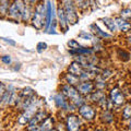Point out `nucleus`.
<instances>
[{"label":"nucleus","instance_id":"1","mask_svg":"<svg viewBox=\"0 0 131 131\" xmlns=\"http://www.w3.org/2000/svg\"><path fill=\"white\" fill-rule=\"evenodd\" d=\"M61 90H62V94L68 98V101L74 107H80V106L83 105L84 101L77 88H74L73 85H70V84H64L62 85Z\"/></svg>","mask_w":131,"mask_h":131},{"label":"nucleus","instance_id":"2","mask_svg":"<svg viewBox=\"0 0 131 131\" xmlns=\"http://www.w3.org/2000/svg\"><path fill=\"white\" fill-rule=\"evenodd\" d=\"M45 20H46V8L44 2H39L35 6V9L33 11L32 25L39 31L45 25Z\"/></svg>","mask_w":131,"mask_h":131},{"label":"nucleus","instance_id":"3","mask_svg":"<svg viewBox=\"0 0 131 131\" xmlns=\"http://www.w3.org/2000/svg\"><path fill=\"white\" fill-rule=\"evenodd\" d=\"M62 8L64 10V14L69 24H77L79 21V14L77 11V6L74 0H60Z\"/></svg>","mask_w":131,"mask_h":131},{"label":"nucleus","instance_id":"4","mask_svg":"<svg viewBox=\"0 0 131 131\" xmlns=\"http://www.w3.org/2000/svg\"><path fill=\"white\" fill-rule=\"evenodd\" d=\"M25 7V1L24 0H13L10 6L9 12H8V16L12 21L18 22L22 19V13Z\"/></svg>","mask_w":131,"mask_h":131},{"label":"nucleus","instance_id":"5","mask_svg":"<svg viewBox=\"0 0 131 131\" xmlns=\"http://www.w3.org/2000/svg\"><path fill=\"white\" fill-rule=\"evenodd\" d=\"M37 112H38V103H37V101H35V102H33L28 107H26L23 110V114L21 115V117H20L19 122L21 125L28 124L30 120L34 117V115Z\"/></svg>","mask_w":131,"mask_h":131},{"label":"nucleus","instance_id":"6","mask_svg":"<svg viewBox=\"0 0 131 131\" xmlns=\"http://www.w3.org/2000/svg\"><path fill=\"white\" fill-rule=\"evenodd\" d=\"M79 114L81 115V117H83L86 120H93L96 116V112L92 106H90L88 104H83L79 107Z\"/></svg>","mask_w":131,"mask_h":131},{"label":"nucleus","instance_id":"7","mask_svg":"<svg viewBox=\"0 0 131 131\" xmlns=\"http://www.w3.org/2000/svg\"><path fill=\"white\" fill-rule=\"evenodd\" d=\"M109 97H110L112 103L114 105H116V106H120V105H122L125 103V96L118 88H114L112 91H110Z\"/></svg>","mask_w":131,"mask_h":131},{"label":"nucleus","instance_id":"8","mask_svg":"<svg viewBox=\"0 0 131 131\" xmlns=\"http://www.w3.org/2000/svg\"><path fill=\"white\" fill-rule=\"evenodd\" d=\"M77 89L80 92L81 95H86V94H92L94 92L95 84L92 81H83V82H80Z\"/></svg>","mask_w":131,"mask_h":131},{"label":"nucleus","instance_id":"9","mask_svg":"<svg viewBox=\"0 0 131 131\" xmlns=\"http://www.w3.org/2000/svg\"><path fill=\"white\" fill-rule=\"evenodd\" d=\"M80 119L75 115H69L66 120V126H67L68 131H79L80 129Z\"/></svg>","mask_w":131,"mask_h":131},{"label":"nucleus","instance_id":"10","mask_svg":"<svg viewBox=\"0 0 131 131\" xmlns=\"http://www.w3.org/2000/svg\"><path fill=\"white\" fill-rule=\"evenodd\" d=\"M57 16H58V21H59V25H60V28L62 32H67L68 31V21H67V18H66V14H64V10L62 8V5H61V2L59 3V7L58 9H57Z\"/></svg>","mask_w":131,"mask_h":131},{"label":"nucleus","instance_id":"11","mask_svg":"<svg viewBox=\"0 0 131 131\" xmlns=\"http://www.w3.org/2000/svg\"><path fill=\"white\" fill-rule=\"evenodd\" d=\"M55 101H56V105L58 106L59 108L63 109V110H69V108H73V106L70 102L68 101V98L66 97L62 93H59L57 94L56 97H55Z\"/></svg>","mask_w":131,"mask_h":131},{"label":"nucleus","instance_id":"12","mask_svg":"<svg viewBox=\"0 0 131 131\" xmlns=\"http://www.w3.org/2000/svg\"><path fill=\"white\" fill-rule=\"evenodd\" d=\"M45 117H46V113L43 112V110H38V112L34 115V117L30 120V122H28V129H34L36 126L42 124V122L46 119Z\"/></svg>","mask_w":131,"mask_h":131},{"label":"nucleus","instance_id":"13","mask_svg":"<svg viewBox=\"0 0 131 131\" xmlns=\"http://www.w3.org/2000/svg\"><path fill=\"white\" fill-rule=\"evenodd\" d=\"M54 6L51 5L50 0L46 2V20H45V30H47L51 22H54Z\"/></svg>","mask_w":131,"mask_h":131},{"label":"nucleus","instance_id":"14","mask_svg":"<svg viewBox=\"0 0 131 131\" xmlns=\"http://www.w3.org/2000/svg\"><path fill=\"white\" fill-rule=\"evenodd\" d=\"M68 71L70 74L80 78L84 73V67L79 62V61H73V62H71V64L69 66Z\"/></svg>","mask_w":131,"mask_h":131},{"label":"nucleus","instance_id":"15","mask_svg":"<svg viewBox=\"0 0 131 131\" xmlns=\"http://www.w3.org/2000/svg\"><path fill=\"white\" fill-rule=\"evenodd\" d=\"M91 98H92V101L93 102H95V103H97L98 105H101V106H103V107H105L106 104H107V101H106V95L102 92V91H95V92H93L91 94Z\"/></svg>","mask_w":131,"mask_h":131},{"label":"nucleus","instance_id":"16","mask_svg":"<svg viewBox=\"0 0 131 131\" xmlns=\"http://www.w3.org/2000/svg\"><path fill=\"white\" fill-rule=\"evenodd\" d=\"M115 23H116L118 30L124 32V33L129 32L131 30V23L128 22V21H126V20H124L121 16H118V18L115 19Z\"/></svg>","mask_w":131,"mask_h":131},{"label":"nucleus","instance_id":"17","mask_svg":"<svg viewBox=\"0 0 131 131\" xmlns=\"http://www.w3.org/2000/svg\"><path fill=\"white\" fill-rule=\"evenodd\" d=\"M11 3V0H0V19H3L8 15Z\"/></svg>","mask_w":131,"mask_h":131},{"label":"nucleus","instance_id":"18","mask_svg":"<svg viewBox=\"0 0 131 131\" xmlns=\"http://www.w3.org/2000/svg\"><path fill=\"white\" fill-rule=\"evenodd\" d=\"M77 8H79L81 11L88 10L91 6V0H74Z\"/></svg>","mask_w":131,"mask_h":131},{"label":"nucleus","instance_id":"19","mask_svg":"<svg viewBox=\"0 0 131 131\" xmlns=\"http://www.w3.org/2000/svg\"><path fill=\"white\" fill-rule=\"evenodd\" d=\"M102 21L104 22V24L108 27V30L110 32H116V23H115V20L114 19H110V18H103Z\"/></svg>","mask_w":131,"mask_h":131},{"label":"nucleus","instance_id":"20","mask_svg":"<svg viewBox=\"0 0 131 131\" xmlns=\"http://www.w3.org/2000/svg\"><path fill=\"white\" fill-rule=\"evenodd\" d=\"M91 28H93V30H94V33H95V34H98V35L101 36V37H103V38H110V37H112V35L107 34V33H105V32H103L100 27L96 25V24H92Z\"/></svg>","mask_w":131,"mask_h":131},{"label":"nucleus","instance_id":"21","mask_svg":"<svg viewBox=\"0 0 131 131\" xmlns=\"http://www.w3.org/2000/svg\"><path fill=\"white\" fill-rule=\"evenodd\" d=\"M66 80H67V83L70 84V85H74V84L79 85V83H80V78L75 77V75H72V74H70V73L66 75Z\"/></svg>","mask_w":131,"mask_h":131},{"label":"nucleus","instance_id":"22","mask_svg":"<svg viewBox=\"0 0 131 131\" xmlns=\"http://www.w3.org/2000/svg\"><path fill=\"white\" fill-rule=\"evenodd\" d=\"M120 16L126 21L131 20V9L130 8H126V9H122L120 12Z\"/></svg>","mask_w":131,"mask_h":131},{"label":"nucleus","instance_id":"23","mask_svg":"<svg viewBox=\"0 0 131 131\" xmlns=\"http://www.w3.org/2000/svg\"><path fill=\"white\" fill-rule=\"evenodd\" d=\"M122 118L124 119H129L131 118V105L128 104L125 106V108L122 109Z\"/></svg>","mask_w":131,"mask_h":131},{"label":"nucleus","instance_id":"24","mask_svg":"<svg viewBox=\"0 0 131 131\" xmlns=\"http://www.w3.org/2000/svg\"><path fill=\"white\" fill-rule=\"evenodd\" d=\"M68 46L71 48V50H78V49H80L82 48V46L77 42L75 39H71V40H69L68 42Z\"/></svg>","mask_w":131,"mask_h":131},{"label":"nucleus","instance_id":"25","mask_svg":"<svg viewBox=\"0 0 131 131\" xmlns=\"http://www.w3.org/2000/svg\"><path fill=\"white\" fill-rule=\"evenodd\" d=\"M79 37L82 38V39H85V40H91V39H93V34H91V33H88L85 31H82L79 34Z\"/></svg>","mask_w":131,"mask_h":131},{"label":"nucleus","instance_id":"26","mask_svg":"<svg viewBox=\"0 0 131 131\" xmlns=\"http://www.w3.org/2000/svg\"><path fill=\"white\" fill-rule=\"evenodd\" d=\"M113 118H114V116H113V114L110 113L109 110H106V112H104V114H103V120L105 122L113 121Z\"/></svg>","mask_w":131,"mask_h":131},{"label":"nucleus","instance_id":"27","mask_svg":"<svg viewBox=\"0 0 131 131\" xmlns=\"http://www.w3.org/2000/svg\"><path fill=\"white\" fill-rule=\"evenodd\" d=\"M7 92V86L5 83H2V82H0V105L2 103V100H3V96H5V94Z\"/></svg>","mask_w":131,"mask_h":131},{"label":"nucleus","instance_id":"28","mask_svg":"<svg viewBox=\"0 0 131 131\" xmlns=\"http://www.w3.org/2000/svg\"><path fill=\"white\" fill-rule=\"evenodd\" d=\"M36 48H37V51L38 52H42L43 50H45V49L47 48V44L46 43H38L37 44V46H36Z\"/></svg>","mask_w":131,"mask_h":131},{"label":"nucleus","instance_id":"29","mask_svg":"<svg viewBox=\"0 0 131 131\" xmlns=\"http://www.w3.org/2000/svg\"><path fill=\"white\" fill-rule=\"evenodd\" d=\"M25 1V3H27V5H30L32 7H35L37 3L40 2V0H24Z\"/></svg>","mask_w":131,"mask_h":131},{"label":"nucleus","instance_id":"30","mask_svg":"<svg viewBox=\"0 0 131 131\" xmlns=\"http://www.w3.org/2000/svg\"><path fill=\"white\" fill-rule=\"evenodd\" d=\"M1 61L3 63H6V64H10L11 63V58H10V56H2L1 57Z\"/></svg>","mask_w":131,"mask_h":131},{"label":"nucleus","instance_id":"31","mask_svg":"<svg viewBox=\"0 0 131 131\" xmlns=\"http://www.w3.org/2000/svg\"><path fill=\"white\" fill-rule=\"evenodd\" d=\"M2 39L5 40V42H7V43H9V44H11V45H13V46L15 45V42H14V40H11V39H9V38H2Z\"/></svg>","mask_w":131,"mask_h":131},{"label":"nucleus","instance_id":"32","mask_svg":"<svg viewBox=\"0 0 131 131\" xmlns=\"http://www.w3.org/2000/svg\"><path fill=\"white\" fill-rule=\"evenodd\" d=\"M49 131H57V130H56V129H50Z\"/></svg>","mask_w":131,"mask_h":131},{"label":"nucleus","instance_id":"33","mask_svg":"<svg viewBox=\"0 0 131 131\" xmlns=\"http://www.w3.org/2000/svg\"><path fill=\"white\" fill-rule=\"evenodd\" d=\"M128 39H129V42H130V43H131V36H130V37H129V38H128Z\"/></svg>","mask_w":131,"mask_h":131},{"label":"nucleus","instance_id":"34","mask_svg":"<svg viewBox=\"0 0 131 131\" xmlns=\"http://www.w3.org/2000/svg\"><path fill=\"white\" fill-rule=\"evenodd\" d=\"M130 129H131V121H130Z\"/></svg>","mask_w":131,"mask_h":131},{"label":"nucleus","instance_id":"35","mask_svg":"<svg viewBox=\"0 0 131 131\" xmlns=\"http://www.w3.org/2000/svg\"><path fill=\"white\" fill-rule=\"evenodd\" d=\"M97 131H103V130H97Z\"/></svg>","mask_w":131,"mask_h":131},{"label":"nucleus","instance_id":"36","mask_svg":"<svg viewBox=\"0 0 131 131\" xmlns=\"http://www.w3.org/2000/svg\"><path fill=\"white\" fill-rule=\"evenodd\" d=\"M38 131H42V130H38Z\"/></svg>","mask_w":131,"mask_h":131}]
</instances>
